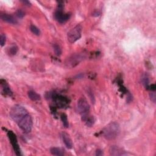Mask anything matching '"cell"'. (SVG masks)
<instances>
[{"label": "cell", "instance_id": "cell-20", "mask_svg": "<svg viewBox=\"0 0 156 156\" xmlns=\"http://www.w3.org/2000/svg\"><path fill=\"white\" fill-rule=\"evenodd\" d=\"M16 16H18V18H23L24 16L25 13H24V12L23 10L18 9L17 11H16Z\"/></svg>", "mask_w": 156, "mask_h": 156}, {"label": "cell", "instance_id": "cell-3", "mask_svg": "<svg viewBox=\"0 0 156 156\" xmlns=\"http://www.w3.org/2000/svg\"><path fill=\"white\" fill-rule=\"evenodd\" d=\"M86 58V54L84 53L73 54L66 59L65 65L67 68H73L79 65L84 60H85Z\"/></svg>", "mask_w": 156, "mask_h": 156}, {"label": "cell", "instance_id": "cell-18", "mask_svg": "<svg viewBox=\"0 0 156 156\" xmlns=\"http://www.w3.org/2000/svg\"><path fill=\"white\" fill-rule=\"evenodd\" d=\"M30 30L31 31V32L34 34L36 36H39L40 34V29L38 28L37 26H36L35 25L31 24L30 26Z\"/></svg>", "mask_w": 156, "mask_h": 156}, {"label": "cell", "instance_id": "cell-9", "mask_svg": "<svg viewBox=\"0 0 156 156\" xmlns=\"http://www.w3.org/2000/svg\"><path fill=\"white\" fill-rule=\"evenodd\" d=\"M1 86L2 88V93L5 96H12L13 93L11 91V88L6 81L3 79L1 80Z\"/></svg>", "mask_w": 156, "mask_h": 156}, {"label": "cell", "instance_id": "cell-11", "mask_svg": "<svg viewBox=\"0 0 156 156\" xmlns=\"http://www.w3.org/2000/svg\"><path fill=\"white\" fill-rule=\"evenodd\" d=\"M1 19L7 23L15 24L17 23V21L13 16L7 14H1Z\"/></svg>", "mask_w": 156, "mask_h": 156}, {"label": "cell", "instance_id": "cell-21", "mask_svg": "<svg viewBox=\"0 0 156 156\" xmlns=\"http://www.w3.org/2000/svg\"><path fill=\"white\" fill-rule=\"evenodd\" d=\"M18 51V48L16 46H13L9 49V54L11 55H15Z\"/></svg>", "mask_w": 156, "mask_h": 156}, {"label": "cell", "instance_id": "cell-26", "mask_svg": "<svg viewBox=\"0 0 156 156\" xmlns=\"http://www.w3.org/2000/svg\"><path fill=\"white\" fill-rule=\"evenodd\" d=\"M100 15V13L98 11H96L95 12L93 13V16H99Z\"/></svg>", "mask_w": 156, "mask_h": 156}, {"label": "cell", "instance_id": "cell-13", "mask_svg": "<svg viewBox=\"0 0 156 156\" xmlns=\"http://www.w3.org/2000/svg\"><path fill=\"white\" fill-rule=\"evenodd\" d=\"M82 118V121H85L86 125L88 127H91V126L94 124L95 123V119L93 117L89 116L88 115L83 117Z\"/></svg>", "mask_w": 156, "mask_h": 156}, {"label": "cell", "instance_id": "cell-2", "mask_svg": "<svg viewBox=\"0 0 156 156\" xmlns=\"http://www.w3.org/2000/svg\"><path fill=\"white\" fill-rule=\"evenodd\" d=\"M120 126L117 122H111L105 127L102 131L103 137L107 140H113L119 136Z\"/></svg>", "mask_w": 156, "mask_h": 156}, {"label": "cell", "instance_id": "cell-17", "mask_svg": "<svg viewBox=\"0 0 156 156\" xmlns=\"http://www.w3.org/2000/svg\"><path fill=\"white\" fill-rule=\"evenodd\" d=\"M53 48H54V53H55L56 56H59L61 55L62 49H61V48L59 45L57 44H54L53 46Z\"/></svg>", "mask_w": 156, "mask_h": 156}, {"label": "cell", "instance_id": "cell-16", "mask_svg": "<svg viewBox=\"0 0 156 156\" xmlns=\"http://www.w3.org/2000/svg\"><path fill=\"white\" fill-rule=\"evenodd\" d=\"M61 118L63 123V125L64 126V127L66 128H68L69 126L68 120V118H67V115L65 114V113H62L61 115Z\"/></svg>", "mask_w": 156, "mask_h": 156}, {"label": "cell", "instance_id": "cell-23", "mask_svg": "<svg viewBox=\"0 0 156 156\" xmlns=\"http://www.w3.org/2000/svg\"><path fill=\"white\" fill-rule=\"evenodd\" d=\"M150 97H151V99L153 101V103H155V91H152L151 93L150 94Z\"/></svg>", "mask_w": 156, "mask_h": 156}, {"label": "cell", "instance_id": "cell-12", "mask_svg": "<svg viewBox=\"0 0 156 156\" xmlns=\"http://www.w3.org/2000/svg\"><path fill=\"white\" fill-rule=\"evenodd\" d=\"M110 154L112 155H124L127 154V153H125V151L116 146H113L111 147Z\"/></svg>", "mask_w": 156, "mask_h": 156}, {"label": "cell", "instance_id": "cell-25", "mask_svg": "<svg viewBox=\"0 0 156 156\" xmlns=\"http://www.w3.org/2000/svg\"><path fill=\"white\" fill-rule=\"evenodd\" d=\"M22 3H23L24 5H26L27 6H31V3L26 1V0H24V1H22Z\"/></svg>", "mask_w": 156, "mask_h": 156}, {"label": "cell", "instance_id": "cell-6", "mask_svg": "<svg viewBox=\"0 0 156 156\" xmlns=\"http://www.w3.org/2000/svg\"><path fill=\"white\" fill-rule=\"evenodd\" d=\"M77 110L82 117L88 115L90 111V105L85 98H80L77 103Z\"/></svg>", "mask_w": 156, "mask_h": 156}, {"label": "cell", "instance_id": "cell-22", "mask_svg": "<svg viewBox=\"0 0 156 156\" xmlns=\"http://www.w3.org/2000/svg\"><path fill=\"white\" fill-rule=\"evenodd\" d=\"M6 36L4 34H1V46H3L6 43Z\"/></svg>", "mask_w": 156, "mask_h": 156}, {"label": "cell", "instance_id": "cell-24", "mask_svg": "<svg viewBox=\"0 0 156 156\" xmlns=\"http://www.w3.org/2000/svg\"><path fill=\"white\" fill-rule=\"evenodd\" d=\"M103 155V152L102 150H101V149L96 150V155L101 156V155Z\"/></svg>", "mask_w": 156, "mask_h": 156}, {"label": "cell", "instance_id": "cell-7", "mask_svg": "<svg viewBox=\"0 0 156 156\" xmlns=\"http://www.w3.org/2000/svg\"><path fill=\"white\" fill-rule=\"evenodd\" d=\"M63 7H64L63 5L59 4L58 6V9L56 11L55 14H54L56 20L60 23H65L70 18V14L65 13L63 11Z\"/></svg>", "mask_w": 156, "mask_h": 156}, {"label": "cell", "instance_id": "cell-5", "mask_svg": "<svg viewBox=\"0 0 156 156\" xmlns=\"http://www.w3.org/2000/svg\"><path fill=\"white\" fill-rule=\"evenodd\" d=\"M82 35V26L78 24L68 32L67 39L70 43H73L81 38Z\"/></svg>", "mask_w": 156, "mask_h": 156}, {"label": "cell", "instance_id": "cell-10", "mask_svg": "<svg viewBox=\"0 0 156 156\" xmlns=\"http://www.w3.org/2000/svg\"><path fill=\"white\" fill-rule=\"evenodd\" d=\"M61 137L63 140V142L64 143L65 146L68 149H71L73 147V142L71 139L70 138V136H68V134L66 132H62L61 134Z\"/></svg>", "mask_w": 156, "mask_h": 156}, {"label": "cell", "instance_id": "cell-1", "mask_svg": "<svg viewBox=\"0 0 156 156\" xmlns=\"http://www.w3.org/2000/svg\"><path fill=\"white\" fill-rule=\"evenodd\" d=\"M10 116L18 127L25 133L30 132L32 129V120L24 107L15 105L11 109Z\"/></svg>", "mask_w": 156, "mask_h": 156}, {"label": "cell", "instance_id": "cell-19", "mask_svg": "<svg viewBox=\"0 0 156 156\" xmlns=\"http://www.w3.org/2000/svg\"><path fill=\"white\" fill-rule=\"evenodd\" d=\"M142 82H143V84H144V86H145L146 88L148 89L149 81V78H148V77H147V75L143 76V78H142Z\"/></svg>", "mask_w": 156, "mask_h": 156}, {"label": "cell", "instance_id": "cell-14", "mask_svg": "<svg viewBox=\"0 0 156 156\" xmlns=\"http://www.w3.org/2000/svg\"><path fill=\"white\" fill-rule=\"evenodd\" d=\"M28 97L29 98V99H31L33 101H38L40 100V99H41L40 96L39 94L37 93L36 92L32 91V90L28 91Z\"/></svg>", "mask_w": 156, "mask_h": 156}, {"label": "cell", "instance_id": "cell-15", "mask_svg": "<svg viewBox=\"0 0 156 156\" xmlns=\"http://www.w3.org/2000/svg\"><path fill=\"white\" fill-rule=\"evenodd\" d=\"M50 153L54 155L60 156L64 155V151L61 148H59V147H51L50 149Z\"/></svg>", "mask_w": 156, "mask_h": 156}, {"label": "cell", "instance_id": "cell-4", "mask_svg": "<svg viewBox=\"0 0 156 156\" xmlns=\"http://www.w3.org/2000/svg\"><path fill=\"white\" fill-rule=\"evenodd\" d=\"M49 98H51L56 106L59 108H65L68 106L70 101L69 99L62 95H59L56 93H49Z\"/></svg>", "mask_w": 156, "mask_h": 156}, {"label": "cell", "instance_id": "cell-8", "mask_svg": "<svg viewBox=\"0 0 156 156\" xmlns=\"http://www.w3.org/2000/svg\"><path fill=\"white\" fill-rule=\"evenodd\" d=\"M7 136L9 139L12 147H13V149L15 151L16 155H22V154H21L20 146L18 145L17 138H16V135L13 132L11 131V130H9V131L7 132Z\"/></svg>", "mask_w": 156, "mask_h": 156}]
</instances>
